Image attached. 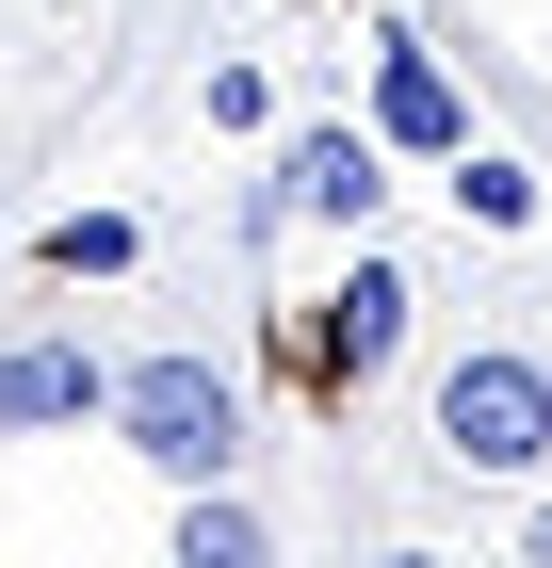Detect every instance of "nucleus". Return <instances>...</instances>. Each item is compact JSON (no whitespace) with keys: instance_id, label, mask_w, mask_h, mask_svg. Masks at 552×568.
I'll return each instance as SVG.
<instances>
[{"instance_id":"1","label":"nucleus","mask_w":552,"mask_h":568,"mask_svg":"<svg viewBox=\"0 0 552 568\" xmlns=\"http://www.w3.org/2000/svg\"><path fill=\"white\" fill-rule=\"evenodd\" d=\"M407 325H423V293H407V261L390 244H358V261L325 276V293H293V308H260V374L309 406V423H358V390H374L390 357H407Z\"/></svg>"},{"instance_id":"2","label":"nucleus","mask_w":552,"mask_h":568,"mask_svg":"<svg viewBox=\"0 0 552 568\" xmlns=\"http://www.w3.org/2000/svg\"><path fill=\"white\" fill-rule=\"evenodd\" d=\"M114 438H130L163 487H228V471H244V374H228L212 342L114 357Z\"/></svg>"},{"instance_id":"3","label":"nucleus","mask_w":552,"mask_h":568,"mask_svg":"<svg viewBox=\"0 0 552 568\" xmlns=\"http://www.w3.org/2000/svg\"><path fill=\"white\" fill-rule=\"evenodd\" d=\"M423 423H439V455H455V471H552V357H536V342H471V357H439Z\"/></svg>"},{"instance_id":"4","label":"nucleus","mask_w":552,"mask_h":568,"mask_svg":"<svg viewBox=\"0 0 552 568\" xmlns=\"http://www.w3.org/2000/svg\"><path fill=\"white\" fill-rule=\"evenodd\" d=\"M66 423H114V357H98L82 325L0 342V438H66Z\"/></svg>"},{"instance_id":"5","label":"nucleus","mask_w":552,"mask_h":568,"mask_svg":"<svg viewBox=\"0 0 552 568\" xmlns=\"http://www.w3.org/2000/svg\"><path fill=\"white\" fill-rule=\"evenodd\" d=\"M277 212H309V227H341V244H358V227L390 212V146H374V114H358V131H341V114H309V131L277 146Z\"/></svg>"},{"instance_id":"6","label":"nucleus","mask_w":552,"mask_h":568,"mask_svg":"<svg viewBox=\"0 0 552 568\" xmlns=\"http://www.w3.org/2000/svg\"><path fill=\"white\" fill-rule=\"evenodd\" d=\"M374 146L390 163H455L471 146V98H455V65L423 33H374Z\"/></svg>"},{"instance_id":"7","label":"nucleus","mask_w":552,"mask_h":568,"mask_svg":"<svg viewBox=\"0 0 552 568\" xmlns=\"http://www.w3.org/2000/svg\"><path fill=\"white\" fill-rule=\"evenodd\" d=\"M163 568H277V520H260L244 487H179V552Z\"/></svg>"},{"instance_id":"8","label":"nucleus","mask_w":552,"mask_h":568,"mask_svg":"<svg viewBox=\"0 0 552 568\" xmlns=\"http://www.w3.org/2000/svg\"><path fill=\"white\" fill-rule=\"evenodd\" d=\"M130 261H147L130 212H49V227H33V276H130Z\"/></svg>"},{"instance_id":"9","label":"nucleus","mask_w":552,"mask_h":568,"mask_svg":"<svg viewBox=\"0 0 552 568\" xmlns=\"http://www.w3.org/2000/svg\"><path fill=\"white\" fill-rule=\"evenodd\" d=\"M439 179H455V212H471V227H536V179H520V163H504L488 131H471V146H455Z\"/></svg>"},{"instance_id":"10","label":"nucleus","mask_w":552,"mask_h":568,"mask_svg":"<svg viewBox=\"0 0 552 568\" xmlns=\"http://www.w3.org/2000/svg\"><path fill=\"white\" fill-rule=\"evenodd\" d=\"M212 131H277V82L260 65H212Z\"/></svg>"},{"instance_id":"11","label":"nucleus","mask_w":552,"mask_h":568,"mask_svg":"<svg viewBox=\"0 0 552 568\" xmlns=\"http://www.w3.org/2000/svg\"><path fill=\"white\" fill-rule=\"evenodd\" d=\"M504 568H552V504H520V536H504Z\"/></svg>"},{"instance_id":"12","label":"nucleus","mask_w":552,"mask_h":568,"mask_svg":"<svg viewBox=\"0 0 552 568\" xmlns=\"http://www.w3.org/2000/svg\"><path fill=\"white\" fill-rule=\"evenodd\" d=\"M374 568H455V552H374Z\"/></svg>"},{"instance_id":"13","label":"nucleus","mask_w":552,"mask_h":568,"mask_svg":"<svg viewBox=\"0 0 552 568\" xmlns=\"http://www.w3.org/2000/svg\"><path fill=\"white\" fill-rule=\"evenodd\" d=\"M309 17H358V0H309Z\"/></svg>"}]
</instances>
